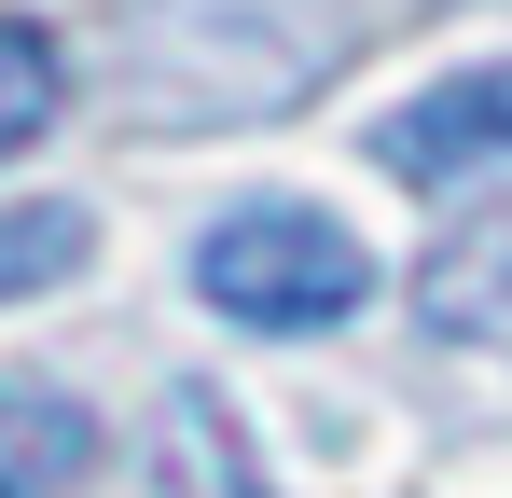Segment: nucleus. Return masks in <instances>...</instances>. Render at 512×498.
I'll list each match as a JSON object with an SVG mask.
<instances>
[{
    "instance_id": "f257e3e1",
    "label": "nucleus",
    "mask_w": 512,
    "mask_h": 498,
    "mask_svg": "<svg viewBox=\"0 0 512 498\" xmlns=\"http://www.w3.org/2000/svg\"><path fill=\"white\" fill-rule=\"evenodd\" d=\"M194 305H222L236 332H333L374 305V249L305 194H250L194 236Z\"/></svg>"
},
{
    "instance_id": "f03ea898",
    "label": "nucleus",
    "mask_w": 512,
    "mask_h": 498,
    "mask_svg": "<svg viewBox=\"0 0 512 498\" xmlns=\"http://www.w3.org/2000/svg\"><path fill=\"white\" fill-rule=\"evenodd\" d=\"M374 166L402 180V194H457V180H485V166H512V56H485V70H443L416 83L388 125H374Z\"/></svg>"
},
{
    "instance_id": "7ed1b4c3",
    "label": "nucleus",
    "mask_w": 512,
    "mask_h": 498,
    "mask_svg": "<svg viewBox=\"0 0 512 498\" xmlns=\"http://www.w3.org/2000/svg\"><path fill=\"white\" fill-rule=\"evenodd\" d=\"M97 471V415L42 374H0V498H70Z\"/></svg>"
},
{
    "instance_id": "20e7f679",
    "label": "nucleus",
    "mask_w": 512,
    "mask_h": 498,
    "mask_svg": "<svg viewBox=\"0 0 512 498\" xmlns=\"http://www.w3.org/2000/svg\"><path fill=\"white\" fill-rule=\"evenodd\" d=\"M153 498H263L250 443H236V415L208 402V388H167L153 402Z\"/></svg>"
},
{
    "instance_id": "39448f33",
    "label": "nucleus",
    "mask_w": 512,
    "mask_h": 498,
    "mask_svg": "<svg viewBox=\"0 0 512 498\" xmlns=\"http://www.w3.org/2000/svg\"><path fill=\"white\" fill-rule=\"evenodd\" d=\"M416 319L457 346H512V249H443L416 277Z\"/></svg>"
},
{
    "instance_id": "423d86ee",
    "label": "nucleus",
    "mask_w": 512,
    "mask_h": 498,
    "mask_svg": "<svg viewBox=\"0 0 512 498\" xmlns=\"http://www.w3.org/2000/svg\"><path fill=\"white\" fill-rule=\"evenodd\" d=\"M97 249V222L70 208V194H28V208H0V305H42L70 263Z\"/></svg>"
},
{
    "instance_id": "0eeeda50",
    "label": "nucleus",
    "mask_w": 512,
    "mask_h": 498,
    "mask_svg": "<svg viewBox=\"0 0 512 498\" xmlns=\"http://www.w3.org/2000/svg\"><path fill=\"white\" fill-rule=\"evenodd\" d=\"M56 111H70V56H56V28L0 14V153H28Z\"/></svg>"
}]
</instances>
